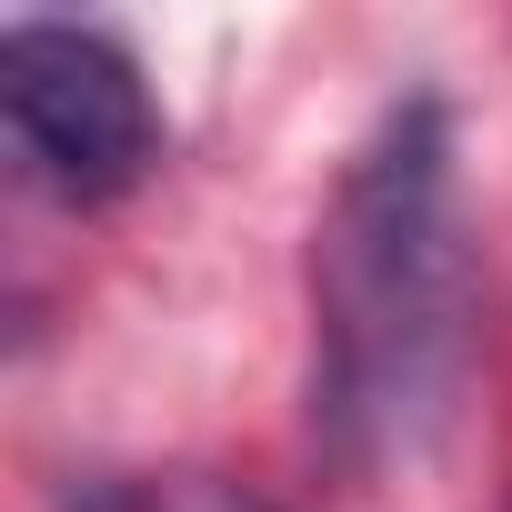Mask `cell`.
Segmentation results:
<instances>
[{
	"label": "cell",
	"mask_w": 512,
	"mask_h": 512,
	"mask_svg": "<svg viewBox=\"0 0 512 512\" xmlns=\"http://www.w3.org/2000/svg\"><path fill=\"white\" fill-rule=\"evenodd\" d=\"M71 512H262V502H241L221 482H91L71 492Z\"/></svg>",
	"instance_id": "obj_3"
},
{
	"label": "cell",
	"mask_w": 512,
	"mask_h": 512,
	"mask_svg": "<svg viewBox=\"0 0 512 512\" xmlns=\"http://www.w3.org/2000/svg\"><path fill=\"white\" fill-rule=\"evenodd\" d=\"M472 372L462 141L432 91L392 101L312 231V432L342 472L432 452Z\"/></svg>",
	"instance_id": "obj_1"
},
{
	"label": "cell",
	"mask_w": 512,
	"mask_h": 512,
	"mask_svg": "<svg viewBox=\"0 0 512 512\" xmlns=\"http://www.w3.org/2000/svg\"><path fill=\"white\" fill-rule=\"evenodd\" d=\"M0 121H11L21 171L71 211L121 201L161 161V101H151L141 61L81 21H11L0 31Z\"/></svg>",
	"instance_id": "obj_2"
}]
</instances>
